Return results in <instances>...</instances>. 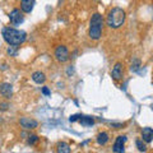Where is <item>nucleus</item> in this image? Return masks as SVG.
<instances>
[{"mask_svg":"<svg viewBox=\"0 0 153 153\" xmlns=\"http://www.w3.org/2000/svg\"><path fill=\"white\" fill-rule=\"evenodd\" d=\"M17 47L18 46H9L8 47V54L10 55V56H17V54H18Z\"/></svg>","mask_w":153,"mask_h":153,"instance_id":"19","label":"nucleus"},{"mask_svg":"<svg viewBox=\"0 0 153 153\" xmlns=\"http://www.w3.org/2000/svg\"><path fill=\"white\" fill-rule=\"evenodd\" d=\"M139 68H140V60L139 59H134L133 64L130 66V70L131 71H138V70H139Z\"/></svg>","mask_w":153,"mask_h":153,"instance_id":"17","label":"nucleus"},{"mask_svg":"<svg viewBox=\"0 0 153 153\" xmlns=\"http://www.w3.org/2000/svg\"><path fill=\"white\" fill-rule=\"evenodd\" d=\"M32 80L37 84H42V83H45V80H46V75L42 73V71H35V73L32 74Z\"/></svg>","mask_w":153,"mask_h":153,"instance_id":"12","label":"nucleus"},{"mask_svg":"<svg viewBox=\"0 0 153 153\" xmlns=\"http://www.w3.org/2000/svg\"><path fill=\"white\" fill-rule=\"evenodd\" d=\"M19 124H21V126L23 129H26V130H31V129H36L38 123L36 120H33L31 117H21V120H19Z\"/></svg>","mask_w":153,"mask_h":153,"instance_id":"7","label":"nucleus"},{"mask_svg":"<svg viewBox=\"0 0 153 153\" xmlns=\"http://www.w3.org/2000/svg\"><path fill=\"white\" fill-rule=\"evenodd\" d=\"M9 19H10L12 25L17 26V25H21V23L25 21V18H23V13L19 10V9H13L9 14Z\"/></svg>","mask_w":153,"mask_h":153,"instance_id":"5","label":"nucleus"},{"mask_svg":"<svg viewBox=\"0 0 153 153\" xmlns=\"http://www.w3.org/2000/svg\"><path fill=\"white\" fill-rule=\"evenodd\" d=\"M96 140H97V143H98L100 146H105L108 142V134L106 131L100 133L98 135H97V138H96Z\"/></svg>","mask_w":153,"mask_h":153,"instance_id":"14","label":"nucleus"},{"mask_svg":"<svg viewBox=\"0 0 153 153\" xmlns=\"http://www.w3.org/2000/svg\"><path fill=\"white\" fill-rule=\"evenodd\" d=\"M8 107H9V105L7 102H1V103H0V110H1V111H7Z\"/></svg>","mask_w":153,"mask_h":153,"instance_id":"22","label":"nucleus"},{"mask_svg":"<svg viewBox=\"0 0 153 153\" xmlns=\"http://www.w3.org/2000/svg\"><path fill=\"white\" fill-rule=\"evenodd\" d=\"M66 73H68V75L73 74V68H71V66H69V68H68V71H66Z\"/></svg>","mask_w":153,"mask_h":153,"instance_id":"23","label":"nucleus"},{"mask_svg":"<svg viewBox=\"0 0 153 153\" xmlns=\"http://www.w3.org/2000/svg\"><path fill=\"white\" fill-rule=\"evenodd\" d=\"M69 51L66 49V46L64 45H60L56 47L55 50V59L59 61V63H65V61L69 60Z\"/></svg>","mask_w":153,"mask_h":153,"instance_id":"4","label":"nucleus"},{"mask_svg":"<svg viewBox=\"0 0 153 153\" xmlns=\"http://www.w3.org/2000/svg\"><path fill=\"white\" fill-rule=\"evenodd\" d=\"M0 94L5 98H10L13 94V85L10 83H3L0 84Z\"/></svg>","mask_w":153,"mask_h":153,"instance_id":"9","label":"nucleus"},{"mask_svg":"<svg viewBox=\"0 0 153 153\" xmlns=\"http://www.w3.org/2000/svg\"><path fill=\"white\" fill-rule=\"evenodd\" d=\"M3 38L5 40L7 44L10 46H19L26 41L27 33L25 31L17 30L13 27H4L3 28Z\"/></svg>","mask_w":153,"mask_h":153,"instance_id":"1","label":"nucleus"},{"mask_svg":"<svg viewBox=\"0 0 153 153\" xmlns=\"http://www.w3.org/2000/svg\"><path fill=\"white\" fill-rule=\"evenodd\" d=\"M41 92H42V94H44V96H50L51 94V91L49 89V87H42Z\"/></svg>","mask_w":153,"mask_h":153,"instance_id":"21","label":"nucleus"},{"mask_svg":"<svg viewBox=\"0 0 153 153\" xmlns=\"http://www.w3.org/2000/svg\"><path fill=\"white\" fill-rule=\"evenodd\" d=\"M79 123L82 124L83 126H92L94 124V119L91 117V116H82L80 117V120H79Z\"/></svg>","mask_w":153,"mask_h":153,"instance_id":"15","label":"nucleus"},{"mask_svg":"<svg viewBox=\"0 0 153 153\" xmlns=\"http://www.w3.org/2000/svg\"><path fill=\"white\" fill-rule=\"evenodd\" d=\"M142 139L144 140L146 143H151L153 140V129L152 128H143Z\"/></svg>","mask_w":153,"mask_h":153,"instance_id":"11","label":"nucleus"},{"mask_svg":"<svg viewBox=\"0 0 153 153\" xmlns=\"http://www.w3.org/2000/svg\"><path fill=\"white\" fill-rule=\"evenodd\" d=\"M27 142H28V144H30V146H35L36 143L38 142V137L35 135V134H32V135H28Z\"/></svg>","mask_w":153,"mask_h":153,"instance_id":"18","label":"nucleus"},{"mask_svg":"<svg viewBox=\"0 0 153 153\" xmlns=\"http://www.w3.org/2000/svg\"><path fill=\"white\" fill-rule=\"evenodd\" d=\"M80 117H82V115H80V114H75V115H71V116L69 117V121H70V123H75V121L80 120Z\"/></svg>","mask_w":153,"mask_h":153,"instance_id":"20","label":"nucleus"},{"mask_svg":"<svg viewBox=\"0 0 153 153\" xmlns=\"http://www.w3.org/2000/svg\"><path fill=\"white\" fill-rule=\"evenodd\" d=\"M126 142V137L125 135H119L116 138V140L114 143L112 147V152L114 153H124L125 149H124V143Z\"/></svg>","mask_w":153,"mask_h":153,"instance_id":"6","label":"nucleus"},{"mask_svg":"<svg viewBox=\"0 0 153 153\" xmlns=\"http://www.w3.org/2000/svg\"><path fill=\"white\" fill-rule=\"evenodd\" d=\"M135 146H137V148H138V149H139L140 152H146V151H147L146 142L143 140V139H137V140H135Z\"/></svg>","mask_w":153,"mask_h":153,"instance_id":"16","label":"nucleus"},{"mask_svg":"<svg viewBox=\"0 0 153 153\" xmlns=\"http://www.w3.org/2000/svg\"><path fill=\"white\" fill-rule=\"evenodd\" d=\"M56 151L57 153H70V146L65 142H60V143H57Z\"/></svg>","mask_w":153,"mask_h":153,"instance_id":"13","label":"nucleus"},{"mask_svg":"<svg viewBox=\"0 0 153 153\" xmlns=\"http://www.w3.org/2000/svg\"><path fill=\"white\" fill-rule=\"evenodd\" d=\"M125 18H126V14H125V10H124V9L112 8L107 14L106 23L110 28L116 30V28H120L124 23H125Z\"/></svg>","mask_w":153,"mask_h":153,"instance_id":"2","label":"nucleus"},{"mask_svg":"<svg viewBox=\"0 0 153 153\" xmlns=\"http://www.w3.org/2000/svg\"><path fill=\"white\" fill-rule=\"evenodd\" d=\"M35 0H22L21 1V9L23 13H31L35 7Z\"/></svg>","mask_w":153,"mask_h":153,"instance_id":"10","label":"nucleus"},{"mask_svg":"<svg viewBox=\"0 0 153 153\" xmlns=\"http://www.w3.org/2000/svg\"><path fill=\"white\" fill-rule=\"evenodd\" d=\"M102 27H103V18L100 13H94L89 22V32L88 35L92 40H100L102 36Z\"/></svg>","mask_w":153,"mask_h":153,"instance_id":"3","label":"nucleus"},{"mask_svg":"<svg viewBox=\"0 0 153 153\" xmlns=\"http://www.w3.org/2000/svg\"><path fill=\"white\" fill-rule=\"evenodd\" d=\"M123 74H124L123 64L120 63V61H117V63L114 65L112 70H111V76H112L114 80H120L123 78Z\"/></svg>","mask_w":153,"mask_h":153,"instance_id":"8","label":"nucleus"}]
</instances>
